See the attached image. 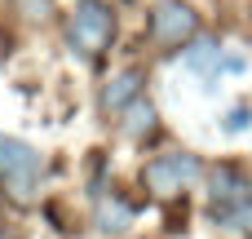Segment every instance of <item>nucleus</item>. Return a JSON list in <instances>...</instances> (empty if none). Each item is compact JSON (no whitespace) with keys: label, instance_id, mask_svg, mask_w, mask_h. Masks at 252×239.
I'll return each mask as SVG.
<instances>
[{"label":"nucleus","instance_id":"nucleus-8","mask_svg":"<svg viewBox=\"0 0 252 239\" xmlns=\"http://www.w3.org/2000/svg\"><path fill=\"white\" fill-rule=\"evenodd\" d=\"M186 67H190V71H208V67H217V40H195V49L186 53Z\"/></svg>","mask_w":252,"mask_h":239},{"label":"nucleus","instance_id":"nucleus-6","mask_svg":"<svg viewBox=\"0 0 252 239\" xmlns=\"http://www.w3.org/2000/svg\"><path fill=\"white\" fill-rule=\"evenodd\" d=\"M93 222H97V231H106V235H120V231H128L133 213H128V204H124V200H106V195H97Z\"/></svg>","mask_w":252,"mask_h":239},{"label":"nucleus","instance_id":"nucleus-11","mask_svg":"<svg viewBox=\"0 0 252 239\" xmlns=\"http://www.w3.org/2000/svg\"><path fill=\"white\" fill-rule=\"evenodd\" d=\"M0 239H9V235H0Z\"/></svg>","mask_w":252,"mask_h":239},{"label":"nucleus","instance_id":"nucleus-1","mask_svg":"<svg viewBox=\"0 0 252 239\" xmlns=\"http://www.w3.org/2000/svg\"><path fill=\"white\" fill-rule=\"evenodd\" d=\"M71 49H80L84 58H97L106 44H111V35H115V13H111V4H102V0H80L75 4V13H71Z\"/></svg>","mask_w":252,"mask_h":239},{"label":"nucleus","instance_id":"nucleus-5","mask_svg":"<svg viewBox=\"0 0 252 239\" xmlns=\"http://www.w3.org/2000/svg\"><path fill=\"white\" fill-rule=\"evenodd\" d=\"M142 84H146V71H142V67H128V71H120V75H115V80L102 89V111H106V115H115V111H128V106L137 102Z\"/></svg>","mask_w":252,"mask_h":239},{"label":"nucleus","instance_id":"nucleus-10","mask_svg":"<svg viewBox=\"0 0 252 239\" xmlns=\"http://www.w3.org/2000/svg\"><path fill=\"white\" fill-rule=\"evenodd\" d=\"M248 124H252V111H248V106H235L230 120H226V133H244Z\"/></svg>","mask_w":252,"mask_h":239},{"label":"nucleus","instance_id":"nucleus-3","mask_svg":"<svg viewBox=\"0 0 252 239\" xmlns=\"http://www.w3.org/2000/svg\"><path fill=\"white\" fill-rule=\"evenodd\" d=\"M199 177V160L195 155H159V160H151L146 169H142V182H146V191H155L159 200H173L186 182H195Z\"/></svg>","mask_w":252,"mask_h":239},{"label":"nucleus","instance_id":"nucleus-7","mask_svg":"<svg viewBox=\"0 0 252 239\" xmlns=\"http://www.w3.org/2000/svg\"><path fill=\"white\" fill-rule=\"evenodd\" d=\"M151 129H155V106L137 98V102L128 106V120H124V133H128V137H142V133H151Z\"/></svg>","mask_w":252,"mask_h":239},{"label":"nucleus","instance_id":"nucleus-2","mask_svg":"<svg viewBox=\"0 0 252 239\" xmlns=\"http://www.w3.org/2000/svg\"><path fill=\"white\" fill-rule=\"evenodd\" d=\"M35 177H40L35 146H27L22 137L0 133V182L13 191V200H31L35 195Z\"/></svg>","mask_w":252,"mask_h":239},{"label":"nucleus","instance_id":"nucleus-9","mask_svg":"<svg viewBox=\"0 0 252 239\" xmlns=\"http://www.w3.org/2000/svg\"><path fill=\"white\" fill-rule=\"evenodd\" d=\"M13 4H18V13L31 18V22H40V18L53 13V0H13Z\"/></svg>","mask_w":252,"mask_h":239},{"label":"nucleus","instance_id":"nucleus-4","mask_svg":"<svg viewBox=\"0 0 252 239\" xmlns=\"http://www.w3.org/2000/svg\"><path fill=\"white\" fill-rule=\"evenodd\" d=\"M195 31H199V18H195L190 4H182V0L155 4V13H151V40H155V44H182V40H190Z\"/></svg>","mask_w":252,"mask_h":239}]
</instances>
